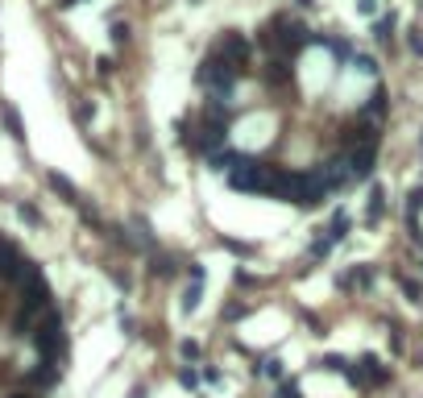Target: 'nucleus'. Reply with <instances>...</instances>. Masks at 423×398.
Instances as JSON below:
<instances>
[{
	"instance_id": "f257e3e1",
	"label": "nucleus",
	"mask_w": 423,
	"mask_h": 398,
	"mask_svg": "<svg viewBox=\"0 0 423 398\" xmlns=\"http://www.w3.org/2000/svg\"><path fill=\"white\" fill-rule=\"evenodd\" d=\"M258 42L270 50V54H299L303 46H312V29L295 17V12H274L262 29H258Z\"/></svg>"
},
{
	"instance_id": "f03ea898",
	"label": "nucleus",
	"mask_w": 423,
	"mask_h": 398,
	"mask_svg": "<svg viewBox=\"0 0 423 398\" xmlns=\"http://www.w3.org/2000/svg\"><path fill=\"white\" fill-rule=\"evenodd\" d=\"M237 79H241V71H237L233 62H224L216 50H212V54H204V58H199V66H195V83H199L208 96H233Z\"/></svg>"
},
{
	"instance_id": "7ed1b4c3",
	"label": "nucleus",
	"mask_w": 423,
	"mask_h": 398,
	"mask_svg": "<svg viewBox=\"0 0 423 398\" xmlns=\"http://www.w3.org/2000/svg\"><path fill=\"white\" fill-rule=\"evenodd\" d=\"M345 382L357 386V390H382V386H390V365H386L378 353H361V357L349 365Z\"/></svg>"
},
{
	"instance_id": "20e7f679",
	"label": "nucleus",
	"mask_w": 423,
	"mask_h": 398,
	"mask_svg": "<svg viewBox=\"0 0 423 398\" xmlns=\"http://www.w3.org/2000/svg\"><path fill=\"white\" fill-rule=\"evenodd\" d=\"M212 50H216L224 62H233L241 75H245V71H249V62H253V42H249V33H241V29H228V33H220Z\"/></svg>"
},
{
	"instance_id": "39448f33",
	"label": "nucleus",
	"mask_w": 423,
	"mask_h": 398,
	"mask_svg": "<svg viewBox=\"0 0 423 398\" xmlns=\"http://www.w3.org/2000/svg\"><path fill=\"white\" fill-rule=\"evenodd\" d=\"M33 345L42 349V361H62V353H66V332H62V320H58V311H50V316L37 324V332H33Z\"/></svg>"
},
{
	"instance_id": "423d86ee",
	"label": "nucleus",
	"mask_w": 423,
	"mask_h": 398,
	"mask_svg": "<svg viewBox=\"0 0 423 398\" xmlns=\"http://www.w3.org/2000/svg\"><path fill=\"white\" fill-rule=\"evenodd\" d=\"M258 75H262V83L274 87V91H278V87H291V83H295V58H291V54H270V58L258 66Z\"/></svg>"
},
{
	"instance_id": "0eeeda50",
	"label": "nucleus",
	"mask_w": 423,
	"mask_h": 398,
	"mask_svg": "<svg viewBox=\"0 0 423 398\" xmlns=\"http://www.w3.org/2000/svg\"><path fill=\"white\" fill-rule=\"evenodd\" d=\"M374 158H378V145H357V150H345V162H349V183H370V179H374Z\"/></svg>"
},
{
	"instance_id": "6e6552de",
	"label": "nucleus",
	"mask_w": 423,
	"mask_h": 398,
	"mask_svg": "<svg viewBox=\"0 0 423 398\" xmlns=\"http://www.w3.org/2000/svg\"><path fill=\"white\" fill-rule=\"evenodd\" d=\"M386 112H390V91L378 83V87L370 91V100L361 104V112H357V116H361V120H370V125H382V120H386Z\"/></svg>"
},
{
	"instance_id": "1a4fd4ad",
	"label": "nucleus",
	"mask_w": 423,
	"mask_h": 398,
	"mask_svg": "<svg viewBox=\"0 0 423 398\" xmlns=\"http://www.w3.org/2000/svg\"><path fill=\"white\" fill-rule=\"evenodd\" d=\"M336 287L349 295V291H370L374 287V266H349L336 274Z\"/></svg>"
},
{
	"instance_id": "9d476101",
	"label": "nucleus",
	"mask_w": 423,
	"mask_h": 398,
	"mask_svg": "<svg viewBox=\"0 0 423 398\" xmlns=\"http://www.w3.org/2000/svg\"><path fill=\"white\" fill-rule=\"evenodd\" d=\"M374 42H378L382 50H395V42H399V17H395V12H382V17L374 21Z\"/></svg>"
},
{
	"instance_id": "9b49d317",
	"label": "nucleus",
	"mask_w": 423,
	"mask_h": 398,
	"mask_svg": "<svg viewBox=\"0 0 423 398\" xmlns=\"http://www.w3.org/2000/svg\"><path fill=\"white\" fill-rule=\"evenodd\" d=\"M204 282H208V270L199 262H191V287L183 291V311H195L199 299H204Z\"/></svg>"
},
{
	"instance_id": "f8f14e48",
	"label": "nucleus",
	"mask_w": 423,
	"mask_h": 398,
	"mask_svg": "<svg viewBox=\"0 0 423 398\" xmlns=\"http://www.w3.org/2000/svg\"><path fill=\"white\" fill-rule=\"evenodd\" d=\"M353 75H361V79H370L374 87H378V75H382V66H378V58L374 54H353Z\"/></svg>"
},
{
	"instance_id": "ddd939ff",
	"label": "nucleus",
	"mask_w": 423,
	"mask_h": 398,
	"mask_svg": "<svg viewBox=\"0 0 423 398\" xmlns=\"http://www.w3.org/2000/svg\"><path fill=\"white\" fill-rule=\"evenodd\" d=\"M150 270H154L158 278H170V274L179 270V262H174V253H166V249H150Z\"/></svg>"
},
{
	"instance_id": "4468645a",
	"label": "nucleus",
	"mask_w": 423,
	"mask_h": 398,
	"mask_svg": "<svg viewBox=\"0 0 423 398\" xmlns=\"http://www.w3.org/2000/svg\"><path fill=\"white\" fill-rule=\"evenodd\" d=\"M349 228H353V216H349V212H345V208H336V212H332V224H328V228H324V233H328V237H332V241H336V245H341V241H345V237H349Z\"/></svg>"
},
{
	"instance_id": "2eb2a0df",
	"label": "nucleus",
	"mask_w": 423,
	"mask_h": 398,
	"mask_svg": "<svg viewBox=\"0 0 423 398\" xmlns=\"http://www.w3.org/2000/svg\"><path fill=\"white\" fill-rule=\"evenodd\" d=\"M332 249H336V241H332L328 233H320V237L312 241V249H307V262H312V266H316V262H328V257H332Z\"/></svg>"
},
{
	"instance_id": "dca6fc26",
	"label": "nucleus",
	"mask_w": 423,
	"mask_h": 398,
	"mask_svg": "<svg viewBox=\"0 0 423 398\" xmlns=\"http://www.w3.org/2000/svg\"><path fill=\"white\" fill-rule=\"evenodd\" d=\"M253 374H258V378H274V382H282V357H278V353H266V357L253 365Z\"/></svg>"
},
{
	"instance_id": "f3484780",
	"label": "nucleus",
	"mask_w": 423,
	"mask_h": 398,
	"mask_svg": "<svg viewBox=\"0 0 423 398\" xmlns=\"http://www.w3.org/2000/svg\"><path fill=\"white\" fill-rule=\"evenodd\" d=\"M382 216H386V191H382V187H374V191H370V203H366V220H370V224H378Z\"/></svg>"
},
{
	"instance_id": "a211bd4d",
	"label": "nucleus",
	"mask_w": 423,
	"mask_h": 398,
	"mask_svg": "<svg viewBox=\"0 0 423 398\" xmlns=\"http://www.w3.org/2000/svg\"><path fill=\"white\" fill-rule=\"evenodd\" d=\"M316 365H320V370H328V374H341V378H345L353 361H349V357H341V353H324V357H320Z\"/></svg>"
},
{
	"instance_id": "6ab92c4d",
	"label": "nucleus",
	"mask_w": 423,
	"mask_h": 398,
	"mask_svg": "<svg viewBox=\"0 0 423 398\" xmlns=\"http://www.w3.org/2000/svg\"><path fill=\"white\" fill-rule=\"evenodd\" d=\"M386 341H390V353H395V357L407 353V332H403V324H386Z\"/></svg>"
},
{
	"instance_id": "aec40b11",
	"label": "nucleus",
	"mask_w": 423,
	"mask_h": 398,
	"mask_svg": "<svg viewBox=\"0 0 423 398\" xmlns=\"http://www.w3.org/2000/svg\"><path fill=\"white\" fill-rule=\"evenodd\" d=\"M50 187H54V191H58V195H62L66 203H75V208L83 203V199H79V191H75V187H71V183H66L62 174H50Z\"/></svg>"
},
{
	"instance_id": "412c9836",
	"label": "nucleus",
	"mask_w": 423,
	"mask_h": 398,
	"mask_svg": "<svg viewBox=\"0 0 423 398\" xmlns=\"http://www.w3.org/2000/svg\"><path fill=\"white\" fill-rule=\"evenodd\" d=\"M399 278V287H403V295L411 299V303H423V282H415L411 274H395Z\"/></svg>"
},
{
	"instance_id": "4be33fe9",
	"label": "nucleus",
	"mask_w": 423,
	"mask_h": 398,
	"mask_svg": "<svg viewBox=\"0 0 423 398\" xmlns=\"http://www.w3.org/2000/svg\"><path fill=\"white\" fill-rule=\"evenodd\" d=\"M245 316H249V303H245V299H233V303L220 311V320H224V324H237V320H245Z\"/></svg>"
},
{
	"instance_id": "5701e85b",
	"label": "nucleus",
	"mask_w": 423,
	"mask_h": 398,
	"mask_svg": "<svg viewBox=\"0 0 423 398\" xmlns=\"http://www.w3.org/2000/svg\"><path fill=\"white\" fill-rule=\"evenodd\" d=\"M199 382H204V378H199V370H195V365H179V386H183V390H191V395H195V390H199Z\"/></svg>"
},
{
	"instance_id": "b1692460",
	"label": "nucleus",
	"mask_w": 423,
	"mask_h": 398,
	"mask_svg": "<svg viewBox=\"0 0 423 398\" xmlns=\"http://www.w3.org/2000/svg\"><path fill=\"white\" fill-rule=\"evenodd\" d=\"M179 357L191 365V361H199V357H204V345H199V341H179Z\"/></svg>"
},
{
	"instance_id": "393cba45",
	"label": "nucleus",
	"mask_w": 423,
	"mask_h": 398,
	"mask_svg": "<svg viewBox=\"0 0 423 398\" xmlns=\"http://www.w3.org/2000/svg\"><path fill=\"white\" fill-rule=\"evenodd\" d=\"M403 42H407V50H411V54H415V58H423V25H411V29H407V37H403Z\"/></svg>"
},
{
	"instance_id": "a878e982",
	"label": "nucleus",
	"mask_w": 423,
	"mask_h": 398,
	"mask_svg": "<svg viewBox=\"0 0 423 398\" xmlns=\"http://www.w3.org/2000/svg\"><path fill=\"white\" fill-rule=\"evenodd\" d=\"M112 42H116V46H129V42H133V25L112 21Z\"/></svg>"
},
{
	"instance_id": "bb28decb",
	"label": "nucleus",
	"mask_w": 423,
	"mask_h": 398,
	"mask_svg": "<svg viewBox=\"0 0 423 398\" xmlns=\"http://www.w3.org/2000/svg\"><path fill=\"white\" fill-rule=\"evenodd\" d=\"M237 282L245 291H262V274H253V270H237Z\"/></svg>"
},
{
	"instance_id": "cd10ccee",
	"label": "nucleus",
	"mask_w": 423,
	"mask_h": 398,
	"mask_svg": "<svg viewBox=\"0 0 423 398\" xmlns=\"http://www.w3.org/2000/svg\"><path fill=\"white\" fill-rule=\"evenodd\" d=\"M116 324H120V332H125V336H137V320H133L125 307H116Z\"/></svg>"
},
{
	"instance_id": "c85d7f7f",
	"label": "nucleus",
	"mask_w": 423,
	"mask_h": 398,
	"mask_svg": "<svg viewBox=\"0 0 423 398\" xmlns=\"http://www.w3.org/2000/svg\"><path fill=\"white\" fill-rule=\"evenodd\" d=\"M278 398H303L299 382H295V378H282V382H278Z\"/></svg>"
},
{
	"instance_id": "c756f323",
	"label": "nucleus",
	"mask_w": 423,
	"mask_h": 398,
	"mask_svg": "<svg viewBox=\"0 0 423 398\" xmlns=\"http://www.w3.org/2000/svg\"><path fill=\"white\" fill-rule=\"evenodd\" d=\"M112 287H116L120 295H129V291H133V278H129V274H120V270H112Z\"/></svg>"
},
{
	"instance_id": "7c9ffc66",
	"label": "nucleus",
	"mask_w": 423,
	"mask_h": 398,
	"mask_svg": "<svg viewBox=\"0 0 423 398\" xmlns=\"http://www.w3.org/2000/svg\"><path fill=\"white\" fill-rule=\"evenodd\" d=\"M357 12H361V17H374V21L382 17V8H378V0H357Z\"/></svg>"
},
{
	"instance_id": "2f4dec72",
	"label": "nucleus",
	"mask_w": 423,
	"mask_h": 398,
	"mask_svg": "<svg viewBox=\"0 0 423 398\" xmlns=\"http://www.w3.org/2000/svg\"><path fill=\"white\" fill-rule=\"evenodd\" d=\"M4 125L12 129V137H25V133H21V120H17V112H12L8 104H4Z\"/></svg>"
},
{
	"instance_id": "473e14b6",
	"label": "nucleus",
	"mask_w": 423,
	"mask_h": 398,
	"mask_svg": "<svg viewBox=\"0 0 423 398\" xmlns=\"http://www.w3.org/2000/svg\"><path fill=\"white\" fill-rule=\"evenodd\" d=\"M199 378H204V382H208V386H220V382H224V378H220V370H216V365H204V370H199Z\"/></svg>"
},
{
	"instance_id": "72a5a7b5",
	"label": "nucleus",
	"mask_w": 423,
	"mask_h": 398,
	"mask_svg": "<svg viewBox=\"0 0 423 398\" xmlns=\"http://www.w3.org/2000/svg\"><path fill=\"white\" fill-rule=\"evenodd\" d=\"M96 71H100V79H108L116 66H112V58H96Z\"/></svg>"
},
{
	"instance_id": "f704fd0d",
	"label": "nucleus",
	"mask_w": 423,
	"mask_h": 398,
	"mask_svg": "<svg viewBox=\"0 0 423 398\" xmlns=\"http://www.w3.org/2000/svg\"><path fill=\"white\" fill-rule=\"evenodd\" d=\"M220 245H224V249H233V253H253V249H249V245H245V241H228V237H224V241H220Z\"/></svg>"
},
{
	"instance_id": "c9c22d12",
	"label": "nucleus",
	"mask_w": 423,
	"mask_h": 398,
	"mask_svg": "<svg viewBox=\"0 0 423 398\" xmlns=\"http://www.w3.org/2000/svg\"><path fill=\"white\" fill-rule=\"evenodd\" d=\"M312 4H316V0H295V8H312Z\"/></svg>"
},
{
	"instance_id": "e433bc0d",
	"label": "nucleus",
	"mask_w": 423,
	"mask_h": 398,
	"mask_svg": "<svg viewBox=\"0 0 423 398\" xmlns=\"http://www.w3.org/2000/svg\"><path fill=\"white\" fill-rule=\"evenodd\" d=\"M12 398H37V395H12Z\"/></svg>"
},
{
	"instance_id": "4c0bfd02",
	"label": "nucleus",
	"mask_w": 423,
	"mask_h": 398,
	"mask_svg": "<svg viewBox=\"0 0 423 398\" xmlns=\"http://www.w3.org/2000/svg\"><path fill=\"white\" fill-rule=\"evenodd\" d=\"M420 150H423V137H420Z\"/></svg>"
},
{
	"instance_id": "58836bf2",
	"label": "nucleus",
	"mask_w": 423,
	"mask_h": 398,
	"mask_svg": "<svg viewBox=\"0 0 423 398\" xmlns=\"http://www.w3.org/2000/svg\"><path fill=\"white\" fill-rule=\"evenodd\" d=\"M420 274H423V266H420Z\"/></svg>"
}]
</instances>
